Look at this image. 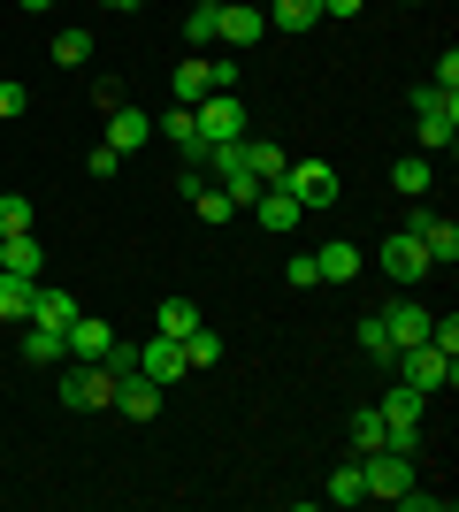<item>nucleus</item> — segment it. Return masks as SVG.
I'll return each instance as SVG.
<instances>
[{
  "label": "nucleus",
  "instance_id": "1",
  "mask_svg": "<svg viewBox=\"0 0 459 512\" xmlns=\"http://www.w3.org/2000/svg\"><path fill=\"white\" fill-rule=\"evenodd\" d=\"M115 367L108 360H69V375H62V406L69 413H100V406H115Z\"/></svg>",
  "mask_w": 459,
  "mask_h": 512
},
{
  "label": "nucleus",
  "instance_id": "2",
  "mask_svg": "<svg viewBox=\"0 0 459 512\" xmlns=\"http://www.w3.org/2000/svg\"><path fill=\"white\" fill-rule=\"evenodd\" d=\"M391 367H398V383H414L421 398H437V390L459 383V360H452V352H437V344H406Z\"/></svg>",
  "mask_w": 459,
  "mask_h": 512
},
{
  "label": "nucleus",
  "instance_id": "3",
  "mask_svg": "<svg viewBox=\"0 0 459 512\" xmlns=\"http://www.w3.org/2000/svg\"><path fill=\"white\" fill-rule=\"evenodd\" d=\"M276 192L299 199V214H322V207H337V169H329V161H291V169L276 176Z\"/></svg>",
  "mask_w": 459,
  "mask_h": 512
},
{
  "label": "nucleus",
  "instance_id": "4",
  "mask_svg": "<svg viewBox=\"0 0 459 512\" xmlns=\"http://www.w3.org/2000/svg\"><path fill=\"white\" fill-rule=\"evenodd\" d=\"M414 115H421V153H452V138H459V92L421 85L414 92Z\"/></svg>",
  "mask_w": 459,
  "mask_h": 512
},
{
  "label": "nucleus",
  "instance_id": "5",
  "mask_svg": "<svg viewBox=\"0 0 459 512\" xmlns=\"http://www.w3.org/2000/svg\"><path fill=\"white\" fill-rule=\"evenodd\" d=\"M192 123H199V146H230V138H253V115H245L238 92H207V100L192 107Z\"/></svg>",
  "mask_w": 459,
  "mask_h": 512
},
{
  "label": "nucleus",
  "instance_id": "6",
  "mask_svg": "<svg viewBox=\"0 0 459 512\" xmlns=\"http://www.w3.org/2000/svg\"><path fill=\"white\" fill-rule=\"evenodd\" d=\"M406 482H414V451H391V444H383V451H368V459H360V490L383 497V505H391Z\"/></svg>",
  "mask_w": 459,
  "mask_h": 512
},
{
  "label": "nucleus",
  "instance_id": "7",
  "mask_svg": "<svg viewBox=\"0 0 459 512\" xmlns=\"http://www.w3.org/2000/svg\"><path fill=\"white\" fill-rule=\"evenodd\" d=\"M406 230L421 237V253H429V268H452V260H459V222H452V214H414Z\"/></svg>",
  "mask_w": 459,
  "mask_h": 512
},
{
  "label": "nucleus",
  "instance_id": "8",
  "mask_svg": "<svg viewBox=\"0 0 459 512\" xmlns=\"http://www.w3.org/2000/svg\"><path fill=\"white\" fill-rule=\"evenodd\" d=\"M383 276H391V283H421V276H429V253H421L414 230H391V237H383Z\"/></svg>",
  "mask_w": 459,
  "mask_h": 512
},
{
  "label": "nucleus",
  "instance_id": "9",
  "mask_svg": "<svg viewBox=\"0 0 459 512\" xmlns=\"http://www.w3.org/2000/svg\"><path fill=\"white\" fill-rule=\"evenodd\" d=\"M261 8H253V0H230V8H222V23H215V46H230V54H245V46H261Z\"/></svg>",
  "mask_w": 459,
  "mask_h": 512
},
{
  "label": "nucleus",
  "instance_id": "10",
  "mask_svg": "<svg viewBox=\"0 0 459 512\" xmlns=\"http://www.w3.org/2000/svg\"><path fill=\"white\" fill-rule=\"evenodd\" d=\"M138 375H153L161 390H169L176 375H192V367H184V344H176V337H146V344H138Z\"/></svg>",
  "mask_w": 459,
  "mask_h": 512
},
{
  "label": "nucleus",
  "instance_id": "11",
  "mask_svg": "<svg viewBox=\"0 0 459 512\" xmlns=\"http://www.w3.org/2000/svg\"><path fill=\"white\" fill-rule=\"evenodd\" d=\"M146 138H153V115H146V107H131V100H123V107H108V138H100V146L138 153Z\"/></svg>",
  "mask_w": 459,
  "mask_h": 512
},
{
  "label": "nucleus",
  "instance_id": "12",
  "mask_svg": "<svg viewBox=\"0 0 459 512\" xmlns=\"http://www.w3.org/2000/svg\"><path fill=\"white\" fill-rule=\"evenodd\" d=\"M62 337H69V360H108V352H115V329H108V321H92V314H77Z\"/></svg>",
  "mask_w": 459,
  "mask_h": 512
},
{
  "label": "nucleus",
  "instance_id": "13",
  "mask_svg": "<svg viewBox=\"0 0 459 512\" xmlns=\"http://www.w3.org/2000/svg\"><path fill=\"white\" fill-rule=\"evenodd\" d=\"M115 413H123V421H153V413H161V383H153V375H123Z\"/></svg>",
  "mask_w": 459,
  "mask_h": 512
},
{
  "label": "nucleus",
  "instance_id": "14",
  "mask_svg": "<svg viewBox=\"0 0 459 512\" xmlns=\"http://www.w3.org/2000/svg\"><path fill=\"white\" fill-rule=\"evenodd\" d=\"M375 413H383V428H421V413H429V398H421L414 383H391V390H383V406H375Z\"/></svg>",
  "mask_w": 459,
  "mask_h": 512
},
{
  "label": "nucleus",
  "instance_id": "15",
  "mask_svg": "<svg viewBox=\"0 0 459 512\" xmlns=\"http://www.w3.org/2000/svg\"><path fill=\"white\" fill-rule=\"evenodd\" d=\"M0 268H8V276H31V283H39V268H46V245H39L31 230L0 237Z\"/></svg>",
  "mask_w": 459,
  "mask_h": 512
},
{
  "label": "nucleus",
  "instance_id": "16",
  "mask_svg": "<svg viewBox=\"0 0 459 512\" xmlns=\"http://www.w3.org/2000/svg\"><path fill=\"white\" fill-rule=\"evenodd\" d=\"M23 360L69 367V337H62V329H46V321H23Z\"/></svg>",
  "mask_w": 459,
  "mask_h": 512
},
{
  "label": "nucleus",
  "instance_id": "17",
  "mask_svg": "<svg viewBox=\"0 0 459 512\" xmlns=\"http://www.w3.org/2000/svg\"><path fill=\"white\" fill-rule=\"evenodd\" d=\"M153 130H161V138H169V146H176V153H184V161L199 169V153H207V146H199V123H192V107H169V115H153Z\"/></svg>",
  "mask_w": 459,
  "mask_h": 512
},
{
  "label": "nucleus",
  "instance_id": "18",
  "mask_svg": "<svg viewBox=\"0 0 459 512\" xmlns=\"http://www.w3.org/2000/svg\"><path fill=\"white\" fill-rule=\"evenodd\" d=\"M31 321H46V329H69V321H77V291H62V283H39V291H31Z\"/></svg>",
  "mask_w": 459,
  "mask_h": 512
},
{
  "label": "nucleus",
  "instance_id": "19",
  "mask_svg": "<svg viewBox=\"0 0 459 512\" xmlns=\"http://www.w3.org/2000/svg\"><path fill=\"white\" fill-rule=\"evenodd\" d=\"M245 214H261V230H276V237H284V230H299V222H306V214H299V199H284L276 184H268V192L253 199Z\"/></svg>",
  "mask_w": 459,
  "mask_h": 512
},
{
  "label": "nucleus",
  "instance_id": "20",
  "mask_svg": "<svg viewBox=\"0 0 459 512\" xmlns=\"http://www.w3.org/2000/svg\"><path fill=\"white\" fill-rule=\"evenodd\" d=\"M383 329H391V352L429 344V306H391V314H383Z\"/></svg>",
  "mask_w": 459,
  "mask_h": 512
},
{
  "label": "nucleus",
  "instance_id": "21",
  "mask_svg": "<svg viewBox=\"0 0 459 512\" xmlns=\"http://www.w3.org/2000/svg\"><path fill=\"white\" fill-rule=\"evenodd\" d=\"M261 16L276 23V31H314V23H322V0H268Z\"/></svg>",
  "mask_w": 459,
  "mask_h": 512
},
{
  "label": "nucleus",
  "instance_id": "22",
  "mask_svg": "<svg viewBox=\"0 0 459 512\" xmlns=\"http://www.w3.org/2000/svg\"><path fill=\"white\" fill-rule=\"evenodd\" d=\"M207 92H215V69H207V54H192V62L176 69V107H199Z\"/></svg>",
  "mask_w": 459,
  "mask_h": 512
},
{
  "label": "nucleus",
  "instance_id": "23",
  "mask_svg": "<svg viewBox=\"0 0 459 512\" xmlns=\"http://www.w3.org/2000/svg\"><path fill=\"white\" fill-rule=\"evenodd\" d=\"M31 291H39L31 276H8V268H0V321H16V329H23V321H31Z\"/></svg>",
  "mask_w": 459,
  "mask_h": 512
},
{
  "label": "nucleus",
  "instance_id": "24",
  "mask_svg": "<svg viewBox=\"0 0 459 512\" xmlns=\"http://www.w3.org/2000/svg\"><path fill=\"white\" fill-rule=\"evenodd\" d=\"M314 268H322V283H352L368 260H360V245H322V253H314Z\"/></svg>",
  "mask_w": 459,
  "mask_h": 512
},
{
  "label": "nucleus",
  "instance_id": "25",
  "mask_svg": "<svg viewBox=\"0 0 459 512\" xmlns=\"http://www.w3.org/2000/svg\"><path fill=\"white\" fill-rule=\"evenodd\" d=\"M199 329V306L192 299H161V314H153V337H192Z\"/></svg>",
  "mask_w": 459,
  "mask_h": 512
},
{
  "label": "nucleus",
  "instance_id": "26",
  "mask_svg": "<svg viewBox=\"0 0 459 512\" xmlns=\"http://www.w3.org/2000/svg\"><path fill=\"white\" fill-rule=\"evenodd\" d=\"M215 23H222V0H199L192 16H184V39H192V54H207V46H215Z\"/></svg>",
  "mask_w": 459,
  "mask_h": 512
},
{
  "label": "nucleus",
  "instance_id": "27",
  "mask_svg": "<svg viewBox=\"0 0 459 512\" xmlns=\"http://www.w3.org/2000/svg\"><path fill=\"white\" fill-rule=\"evenodd\" d=\"M245 153H253V176H261V184H276V176L291 169V153L276 146V138H245Z\"/></svg>",
  "mask_w": 459,
  "mask_h": 512
},
{
  "label": "nucleus",
  "instance_id": "28",
  "mask_svg": "<svg viewBox=\"0 0 459 512\" xmlns=\"http://www.w3.org/2000/svg\"><path fill=\"white\" fill-rule=\"evenodd\" d=\"M391 192H406V199L429 192V153H406V161H398V169H391Z\"/></svg>",
  "mask_w": 459,
  "mask_h": 512
},
{
  "label": "nucleus",
  "instance_id": "29",
  "mask_svg": "<svg viewBox=\"0 0 459 512\" xmlns=\"http://www.w3.org/2000/svg\"><path fill=\"white\" fill-rule=\"evenodd\" d=\"M322 497H329V505H360V497H368V490H360V459H345V467L329 474Z\"/></svg>",
  "mask_w": 459,
  "mask_h": 512
},
{
  "label": "nucleus",
  "instance_id": "30",
  "mask_svg": "<svg viewBox=\"0 0 459 512\" xmlns=\"http://www.w3.org/2000/svg\"><path fill=\"white\" fill-rule=\"evenodd\" d=\"M368 451H383V413H352V459H368Z\"/></svg>",
  "mask_w": 459,
  "mask_h": 512
},
{
  "label": "nucleus",
  "instance_id": "31",
  "mask_svg": "<svg viewBox=\"0 0 459 512\" xmlns=\"http://www.w3.org/2000/svg\"><path fill=\"white\" fill-rule=\"evenodd\" d=\"M176 344H184V367H215L222 360V337H215V329H192V337H176Z\"/></svg>",
  "mask_w": 459,
  "mask_h": 512
},
{
  "label": "nucleus",
  "instance_id": "32",
  "mask_svg": "<svg viewBox=\"0 0 459 512\" xmlns=\"http://www.w3.org/2000/svg\"><path fill=\"white\" fill-rule=\"evenodd\" d=\"M360 352H368V360H383V367L398 360V352H391V329H383V314H368V321H360Z\"/></svg>",
  "mask_w": 459,
  "mask_h": 512
},
{
  "label": "nucleus",
  "instance_id": "33",
  "mask_svg": "<svg viewBox=\"0 0 459 512\" xmlns=\"http://www.w3.org/2000/svg\"><path fill=\"white\" fill-rule=\"evenodd\" d=\"M54 62H62V69L92 62V31H54Z\"/></svg>",
  "mask_w": 459,
  "mask_h": 512
},
{
  "label": "nucleus",
  "instance_id": "34",
  "mask_svg": "<svg viewBox=\"0 0 459 512\" xmlns=\"http://www.w3.org/2000/svg\"><path fill=\"white\" fill-rule=\"evenodd\" d=\"M16 230H31V199L0 192V237H16Z\"/></svg>",
  "mask_w": 459,
  "mask_h": 512
},
{
  "label": "nucleus",
  "instance_id": "35",
  "mask_svg": "<svg viewBox=\"0 0 459 512\" xmlns=\"http://www.w3.org/2000/svg\"><path fill=\"white\" fill-rule=\"evenodd\" d=\"M284 283H291V291H314V283H322V268H314V253H291V260H284Z\"/></svg>",
  "mask_w": 459,
  "mask_h": 512
},
{
  "label": "nucleus",
  "instance_id": "36",
  "mask_svg": "<svg viewBox=\"0 0 459 512\" xmlns=\"http://www.w3.org/2000/svg\"><path fill=\"white\" fill-rule=\"evenodd\" d=\"M429 344L459 360V314H429Z\"/></svg>",
  "mask_w": 459,
  "mask_h": 512
},
{
  "label": "nucleus",
  "instance_id": "37",
  "mask_svg": "<svg viewBox=\"0 0 459 512\" xmlns=\"http://www.w3.org/2000/svg\"><path fill=\"white\" fill-rule=\"evenodd\" d=\"M16 115H23V85H16V77H0V123H16Z\"/></svg>",
  "mask_w": 459,
  "mask_h": 512
},
{
  "label": "nucleus",
  "instance_id": "38",
  "mask_svg": "<svg viewBox=\"0 0 459 512\" xmlns=\"http://www.w3.org/2000/svg\"><path fill=\"white\" fill-rule=\"evenodd\" d=\"M108 367H115V383H123V375H138V344H123V337H115V352H108Z\"/></svg>",
  "mask_w": 459,
  "mask_h": 512
},
{
  "label": "nucleus",
  "instance_id": "39",
  "mask_svg": "<svg viewBox=\"0 0 459 512\" xmlns=\"http://www.w3.org/2000/svg\"><path fill=\"white\" fill-rule=\"evenodd\" d=\"M85 169H92V176H115V169H123V153H115V146H92Z\"/></svg>",
  "mask_w": 459,
  "mask_h": 512
},
{
  "label": "nucleus",
  "instance_id": "40",
  "mask_svg": "<svg viewBox=\"0 0 459 512\" xmlns=\"http://www.w3.org/2000/svg\"><path fill=\"white\" fill-rule=\"evenodd\" d=\"M360 8H368V0H322V16H337V23H345V16H360Z\"/></svg>",
  "mask_w": 459,
  "mask_h": 512
},
{
  "label": "nucleus",
  "instance_id": "41",
  "mask_svg": "<svg viewBox=\"0 0 459 512\" xmlns=\"http://www.w3.org/2000/svg\"><path fill=\"white\" fill-rule=\"evenodd\" d=\"M16 8H23V16H39V8H54V0H16Z\"/></svg>",
  "mask_w": 459,
  "mask_h": 512
},
{
  "label": "nucleus",
  "instance_id": "42",
  "mask_svg": "<svg viewBox=\"0 0 459 512\" xmlns=\"http://www.w3.org/2000/svg\"><path fill=\"white\" fill-rule=\"evenodd\" d=\"M100 8H138V0H100Z\"/></svg>",
  "mask_w": 459,
  "mask_h": 512
}]
</instances>
